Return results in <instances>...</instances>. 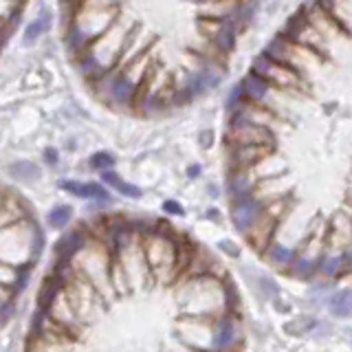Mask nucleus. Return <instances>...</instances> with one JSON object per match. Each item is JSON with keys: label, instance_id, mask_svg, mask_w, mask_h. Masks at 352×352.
Listing matches in <instances>:
<instances>
[{"label": "nucleus", "instance_id": "f257e3e1", "mask_svg": "<svg viewBox=\"0 0 352 352\" xmlns=\"http://www.w3.org/2000/svg\"><path fill=\"white\" fill-rule=\"evenodd\" d=\"M174 297L187 317L216 319L231 313L227 304V278L218 275H185L179 280Z\"/></svg>", "mask_w": 352, "mask_h": 352}, {"label": "nucleus", "instance_id": "f03ea898", "mask_svg": "<svg viewBox=\"0 0 352 352\" xmlns=\"http://www.w3.org/2000/svg\"><path fill=\"white\" fill-rule=\"evenodd\" d=\"M75 269L82 278L93 284V289L110 304L117 297L113 286V253H110L99 238H91L88 247L75 258Z\"/></svg>", "mask_w": 352, "mask_h": 352}, {"label": "nucleus", "instance_id": "7ed1b4c3", "mask_svg": "<svg viewBox=\"0 0 352 352\" xmlns=\"http://www.w3.org/2000/svg\"><path fill=\"white\" fill-rule=\"evenodd\" d=\"M179 238H181V234H172V236L150 234L146 238H141L143 249H146L148 264H150L152 280L163 286L181 280V275H179Z\"/></svg>", "mask_w": 352, "mask_h": 352}, {"label": "nucleus", "instance_id": "20e7f679", "mask_svg": "<svg viewBox=\"0 0 352 352\" xmlns=\"http://www.w3.org/2000/svg\"><path fill=\"white\" fill-rule=\"evenodd\" d=\"M262 53L267 55V58L275 60L278 64L286 66V69H291L295 73L304 75V77H306L308 66H311L313 62L324 60L322 55L308 51V49L300 47V44H293L291 40H286L284 36H280V33L267 44V47H264Z\"/></svg>", "mask_w": 352, "mask_h": 352}, {"label": "nucleus", "instance_id": "39448f33", "mask_svg": "<svg viewBox=\"0 0 352 352\" xmlns=\"http://www.w3.org/2000/svg\"><path fill=\"white\" fill-rule=\"evenodd\" d=\"M251 71L258 73L262 80H267L273 88H278V91H282V93H300V91H306L308 88V82H306L304 75L286 69V66L267 58L264 53H260L258 58H253Z\"/></svg>", "mask_w": 352, "mask_h": 352}, {"label": "nucleus", "instance_id": "423d86ee", "mask_svg": "<svg viewBox=\"0 0 352 352\" xmlns=\"http://www.w3.org/2000/svg\"><path fill=\"white\" fill-rule=\"evenodd\" d=\"M280 36L291 40L293 44H300V47L322 55L326 60V36H322V31L315 29L311 18H308V9H300L297 14H293L289 20H286Z\"/></svg>", "mask_w": 352, "mask_h": 352}, {"label": "nucleus", "instance_id": "0eeeda50", "mask_svg": "<svg viewBox=\"0 0 352 352\" xmlns=\"http://www.w3.org/2000/svg\"><path fill=\"white\" fill-rule=\"evenodd\" d=\"M174 337L185 348H192L196 352H212L214 348V319L203 317H187L174 326Z\"/></svg>", "mask_w": 352, "mask_h": 352}, {"label": "nucleus", "instance_id": "6e6552de", "mask_svg": "<svg viewBox=\"0 0 352 352\" xmlns=\"http://www.w3.org/2000/svg\"><path fill=\"white\" fill-rule=\"evenodd\" d=\"M198 31H201V36L212 44V49L218 53V55H229L236 47V40H238V27L234 25L231 20L227 18H198L196 22Z\"/></svg>", "mask_w": 352, "mask_h": 352}, {"label": "nucleus", "instance_id": "1a4fd4ad", "mask_svg": "<svg viewBox=\"0 0 352 352\" xmlns=\"http://www.w3.org/2000/svg\"><path fill=\"white\" fill-rule=\"evenodd\" d=\"M115 258H119L121 267H124L126 278L130 282V289L132 291H137V289H141V286H146L148 282H152L150 264H148L146 249H143V240L141 238H137L128 249L117 253Z\"/></svg>", "mask_w": 352, "mask_h": 352}, {"label": "nucleus", "instance_id": "9d476101", "mask_svg": "<svg viewBox=\"0 0 352 352\" xmlns=\"http://www.w3.org/2000/svg\"><path fill=\"white\" fill-rule=\"evenodd\" d=\"M267 205H269V198H262L258 194L242 198V201H231V205H229L231 223H234V227L240 231V234L249 236L251 231L258 227L264 212H267Z\"/></svg>", "mask_w": 352, "mask_h": 352}, {"label": "nucleus", "instance_id": "9b49d317", "mask_svg": "<svg viewBox=\"0 0 352 352\" xmlns=\"http://www.w3.org/2000/svg\"><path fill=\"white\" fill-rule=\"evenodd\" d=\"M240 86L242 91H245V99L256 106H262V108H269L271 113H275L280 119H282V113H280V97H282V91L278 88H273L267 80H262L258 73L249 71L245 77L240 80Z\"/></svg>", "mask_w": 352, "mask_h": 352}, {"label": "nucleus", "instance_id": "f8f14e48", "mask_svg": "<svg viewBox=\"0 0 352 352\" xmlns=\"http://www.w3.org/2000/svg\"><path fill=\"white\" fill-rule=\"evenodd\" d=\"M225 143H227V148H234V146L275 148L278 146V135H275L273 128H267V126H240V128H227Z\"/></svg>", "mask_w": 352, "mask_h": 352}, {"label": "nucleus", "instance_id": "ddd939ff", "mask_svg": "<svg viewBox=\"0 0 352 352\" xmlns=\"http://www.w3.org/2000/svg\"><path fill=\"white\" fill-rule=\"evenodd\" d=\"M229 152V170H253L258 168L262 161L271 159L275 154V148L267 146H234L227 148Z\"/></svg>", "mask_w": 352, "mask_h": 352}, {"label": "nucleus", "instance_id": "4468645a", "mask_svg": "<svg viewBox=\"0 0 352 352\" xmlns=\"http://www.w3.org/2000/svg\"><path fill=\"white\" fill-rule=\"evenodd\" d=\"M352 247V216L339 212L330 218L326 231V251H346Z\"/></svg>", "mask_w": 352, "mask_h": 352}, {"label": "nucleus", "instance_id": "2eb2a0df", "mask_svg": "<svg viewBox=\"0 0 352 352\" xmlns=\"http://www.w3.org/2000/svg\"><path fill=\"white\" fill-rule=\"evenodd\" d=\"M240 344V333L236 326L234 313L214 319V348L212 352H231Z\"/></svg>", "mask_w": 352, "mask_h": 352}, {"label": "nucleus", "instance_id": "dca6fc26", "mask_svg": "<svg viewBox=\"0 0 352 352\" xmlns=\"http://www.w3.org/2000/svg\"><path fill=\"white\" fill-rule=\"evenodd\" d=\"M260 181L251 170H231L227 172V192L231 201H242L253 194H258Z\"/></svg>", "mask_w": 352, "mask_h": 352}, {"label": "nucleus", "instance_id": "f3484780", "mask_svg": "<svg viewBox=\"0 0 352 352\" xmlns=\"http://www.w3.org/2000/svg\"><path fill=\"white\" fill-rule=\"evenodd\" d=\"M93 234H88L84 229H73L66 231V234L55 242V258H66V260H75L80 253L88 247Z\"/></svg>", "mask_w": 352, "mask_h": 352}, {"label": "nucleus", "instance_id": "a211bd4d", "mask_svg": "<svg viewBox=\"0 0 352 352\" xmlns=\"http://www.w3.org/2000/svg\"><path fill=\"white\" fill-rule=\"evenodd\" d=\"M60 187L64 192H69L77 198H88V201H97V203L110 201V194L104 183H80L73 179H62Z\"/></svg>", "mask_w": 352, "mask_h": 352}, {"label": "nucleus", "instance_id": "6ab92c4d", "mask_svg": "<svg viewBox=\"0 0 352 352\" xmlns=\"http://www.w3.org/2000/svg\"><path fill=\"white\" fill-rule=\"evenodd\" d=\"M31 216V207L22 201L20 196H11L9 192L5 194V203H3V227L18 225L22 220H29Z\"/></svg>", "mask_w": 352, "mask_h": 352}, {"label": "nucleus", "instance_id": "aec40b11", "mask_svg": "<svg viewBox=\"0 0 352 352\" xmlns=\"http://www.w3.org/2000/svg\"><path fill=\"white\" fill-rule=\"evenodd\" d=\"M264 256H267V260L273 264L275 269H289L291 271V267H293V262L297 260V256H300V251H297L295 247H291V245H286V242H282L280 238L273 242V245L264 251Z\"/></svg>", "mask_w": 352, "mask_h": 352}, {"label": "nucleus", "instance_id": "412c9836", "mask_svg": "<svg viewBox=\"0 0 352 352\" xmlns=\"http://www.w3.org/2000/svg\"><path fill=\"white\" fill-rule=\"evenodd\" d=\"M64 293V284L58 280V278H53V275L49 273L47 278L42 280L40 284V291H38V308L44 313H49L53 304L60 300Z\"/></svg>", "mask_w": 352, "mask_h": 352}, {"label": "nucleus", "instance_id": "4be33fe9", "mask_svg": "<svg viewBox=\"0 0 352 352\" xmlns=\"http://www.w3.org/2000/svg\"><path fill=\"white\" fill-rule=\"evenodd\" d=\"M319 273H324L326 278H339L346 273V260L344 251H326L319 258Z\"/></svg>", "mask_w": 352, "mask_h": 352}, {"label": "nucleus", "instance_id": "5701e85b", "mask_svg": "<svg viewBox=\"0 0 352 352\" xmlns=\"http://www.w3.org/2000/svg\"><path fill=\"white\" fill-rule=\"evenodd\" d=\"M317 273H319V258L308 256V253H300L291 267V275L297 280H311Z\"/></svg>", "mask_w": 352, "mask_h": 352}, {"label": "nucleus", "instance_id": "b1692460", "mask_svg": "<svg viewBox=\"0 0 352 352\" xmlns=\"http://www.w3.org/2000/svg\"><path fill=\"white\" fill-rule=\"evenodd\" d=\"M102 181H104V185L115 187V190H117L119 194H124L126 198H141V196H143V190H141V187H137V185H132V183L124 181V179H121V176H119L117 172H113V170L102 172Z\"/></svg>", "mask_w": 352, "mask_h": 352}, {"label": "nucleus", "instance_id": "393cba45", "mask_svg": "<svg viewBox=\"0 0 352 352\" xmlns=\"http://www.w3.org/2000/svg\"><path fill=\"white\" fill-rule=\"evenodd\" d=\"M9 176L11 179H16V181H36L42 176V170L38 168L36 163H31V161H16V163H11L9 168H7Z\"/></svg>", "mask_w": 352, "mask_h": 352}, {"label": "nucleus", "instance_id": "a878e982", "mask_svg": "<svg viewBox=\"0 0 352 352\" xmlns=\"http://www.w3.org/2000/svg\"><path fill=\"white\" fill-rule=\"evenodd\" d=\"M330 313L335 317H350L352 315V289H344L337 291L333 297H330Z\"/></svg>", "mask_w": 352, "mask_h": 352}, {"label": "nucleus", "instance_id": "bb28decb", "mask_svg": "<svg viewBox=\"0 0 352 352\" xmlns=\"http://www.w3.org/2000/svg\"><path fill=\"white\" fill-rule=\"evenodd\" d=\"M49 27H51V14H49L47 9H44L42 14H40V16H38L36 20H33L31 25L25 29V42H27V44L36 42V40H38V38L42 36V33L49 29Z\"/></svg>", "mask_w": 352, "mask_h": 352}, {"label": "nucleus", "instance_id": "cd10ccee", "mask_svg": "<svg viewBox=\"0 0 352 352\" xmlns=\"http://www.w3.org/2000/svg\"><path fill=\"white\" fill-rule=\"evenodd\" d=\"M71 218H73V209L69 205H55L47 216L49 227H53V229H64L71 223Z\"/></svg>", "mask_w": 352, "mask_h": 352}, {"label": "nucleus", "instance_id": "c85d7f7f", "mask_svg": "<svg viewBox=\"0 0 352 352\" xmlns=\"http://www.w3.org/2000/svg\"><path fill=\"white\" fill-rule=\"evenodd\" d=\"M317 326V319L311 317V315H302V317H297L295 322L291 324H286L284 330L289 335H306V333H311V330Z\"/></svg>", "mask_w": 352, "mask_h": 352}, {"label": "nucleus", "instance_id": "c756f323", "mask_svg": "<svg viewBox=\"0 0 352 352\" xmlns=\"http://www.w3.org/2000/svg\"><path fill=\"white\" fill-rule=\"evenodd\" d=\"M88 165H91V168L97 170V172H108V170H113L115 157L110 152H95L93 157L88 159Z\"/></svg>", "mask_w": 352, "mask_h": 352}, {"label": "nucleus", "instance_id": "7c9ffc66", "mask_svg": "<svg viewBox=\"0 0 352 352\" xmlns=\"http://www.w3.org/2000/svg\"><path fill=\"white\" fill-rule=\"evenodd\" d=\"M242 102H245V91H242V86L236 84V86H231V91L225 99V108H227V113H231V110H236Z\"/></svg>", "mask_w": 352, "mask_h": 352}, {"label": "nucleus", "instance_id": "2f4dec72", "mask_svg": "<svg viewBox=\"0 0 352 352\" xmlns=\"http://www.w3.org/2000/svg\"><path fill=\"white\" fill-rule=\"evenodd\" d=\"M256 282H258V291L264 300H271V297L278 295V286H275V282L271 278H267V275H258Z\"/></svg>", "mask_w": 352, "mask_h": 352}, {"label": "nucleus", "instance_id": "473e14b6", "mask_svg": "<svg viewBox=\"0 0 352 352\" xmlns=\"http://www.w3.org/2000/svg\"><path fill=\"white\" fill-rule=\"evenodd\" d=\"M163 212L165 214H170V216H185V209L181 203H176V201H165L163 203Z\"/></svg>", "mask_w": 352, "mask_h": 352}, {"label": "nucleus", "instance_id": "72a5a7b5", "mask_svg": "<svg viewBox=\"0 0 352 352\" xmlns=\"http://www.w3.org/2000/svg\"><path fill=\"white\" fill-rule=\"evenodd\" d=\"M218 249H223L225 253H229L231 258H238L240 256V247L236 245V242H231V240H220L218 242Z\"/></svg>", "mask_w": 352, "mask_h": 352}, {"label": "nucleus", "instance_id": "f704fd0d", "mask_svg": "<svg viewBox=\"0 0 352 352\" xmlns=\"http://www.w3.org/2000/svg\"><path fill=\"white\" fill-rule=\"evenodd\" d=\"M11 315H14V300H5L3 302V313H0V319H3V324L9 322Z\"/></svg>", "mask_w": 352, "mask_h": 352}, {"label": "nucleus", "instance_id": "c9c22d12", "mask_svg": "<svg viewBox=\"0 0 352 352\" xmlns=\"http://www.w3.org/2000/svg\"><path fill=\"white\" fill-rule=\"evenodd\" d=\"M198 141H201V148H209L214 143V132L212 130H203L201 135H198Z\"/></svg>", "mask_w": 352, "mask_h": 352}, {"label": "nucleus", "instance_id": "e433bc0d", "mask_svg": "<svg viewBox=\"0 0 352 352\" xmlns=\"http://www.w3.org/2000/svg\"><path fill=\"white\" fill-rule=\"evenodd\" d=\"M44 161H47L49 165H58V161H60L58 150H53V148H47V150H44Z\"/></svg>", "mask_w": 352, "mask_h": 352}, {"label": "nucleus", "instance_id": "4c0bfd02", "mask_svg": "<svg viewBox=\"0 0 352 352\" xmlns=\"http://www.w3.org/2000/svg\"><path fill=\"white\" fill-rule=\"evenodd\" d=\"M335 3H337V0H313V5H317L319 9H324V11H328V14H330V11H333Z\"/></svg>", "mask_w": 352, "mask_h": 352}, {"label": "nucleus", "instance_id": "58836bf2", "mask_svg": "<svg viewBox=\"0 0 352 352\" xmlns=\"http://www.w3.org/2000/svg\"><path fill=\"white\" fill-rule=\"evenodd\" d=\"M198 176H201V165L198 163L190 165V168H187V179H198Z\"/></svg>", "mask_w": 352, "mask_h": 352}, {"label": "nucleus", "instance_id": "ea45409f", "mask_svg": "<svg viewBox=\"0 0 352 352\" xmlns=\"http://www.w3.org/2000/svg\"><path fill=\"white\" fill-rule=\"evenodd\" d=\"M207 218H209V220H214V223H218V220H220V212H218V209H209V212H207Z\"/></svg>", "mask_w": 352, "mask_h": 352}, {"label": "nucleus", "instance_id": "a19ab883", "mask_svg": "<svg viewBox=\"0 0 352 352\" xmlns=\"http://www.w3.org/2000/svg\"><path fill=\"white\" fill-rule=\"evenodd\" d=\"M11 18H14V22H20V14H18V16H11ZM11 18H5V22H9ZM11 29H14V27H11V25H5V31H7V36H5V38H9Z\"/></svg>", "mask_w": 352, "mask_h": 352}]
</instances>
